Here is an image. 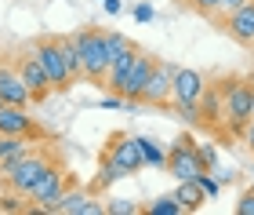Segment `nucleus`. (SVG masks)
Here are the masks:
<instances>
[{"instance_id": "7ed1b4c3", "label": "nucleus", "mask_w": 254, "mask_h": 215, "mask_svg": "<svg viewBox=\"0 0 254 215\" xmlns=\"http://www.w3.org/2000/svg\"><path fill=\"white\" fill-rule=\"evenodd\" d=\"M203 168H207V164H203V157H200L196 139H192L189 131H182L178 139L171 142V150H167V172L182 183V179H196Z\"/></svg>"}, {"instance_id": "1a4fd4ad", "label": "nucleus", "mask_w": 254, "mask_h": 215, "mask_svg": "<svg viewBox=\"0 0 254 215\" xmlns=\"http://www.w3.org/2000/svg\"><path fill=\"white\" fill-rule=\"evenodd\" d=\"M106 153L124 168L127 175H138V172L145 168V157H142V150H138V139H134V135L113 131V135H109V142H106Z\"/></svg>"}, {"instance_id": "72a5a7b5", "label": "nucleus", "mask_w": 254, "mask_h": 215, "mask_svg": "<svg viewBox=\"0 0 254 215\" xmlns=\"http://www.w3.org/2000/svg\"><path fill=\"white\" fill-rule=\"evenodd\" d=\"M251 190H254V179H251Z\"/></svg>"}, {"instance_id": "2eb2a0df", "label": "nucleus", "mask_w": 254, "mask_h": 215, "mask_svg": "<svg viewBox=\"0 0 254 215\" xmlns=\"http://www.w3.org/2000/svg\"><path fill=\"white\" fill-rule=\"evenodd\" d=\"M91 201H95V194L73 183V186H65V190H62V197L55 201V205H51L48 212H51V215H87Z\"/></svg>"}, {"instance_id": "4be33fe9", "label": "nucleus", "mask_w": 254, "mask_h": 215, "mask_svg": "<svg viewBox=\"0 0 254 215\" xmlns=\"http://www.w3.org/2000/svg\"><path fill=\"white\" fill-rule=\"evenodd\" d=\"M62 55H65V70L73 81H80L84 77V70H80V48H76V40L73 37H62Z\"/></svg>"}, {"instance_id": "473e14b6", "label": "nucleus", "mask_w": 254, "mask_h": 215, "mask_svg": "<svg viewBox=\"0 0 254 215\" xmlns=\"http://www.w3.org/2000/svg\"><path fill=\"white\" fill-rule=\"evenodd\" d=\"M244 142H247V150L254 153V120H251L247 128H244Z\"/></svg>"}, {"instance_id": "7c9ffc66", "label": "nucleus", "mask_w": 254, "mask_h": 215, "mask_svg": "<svg viewBox=\"0 0 254 215\" xmlns=\"http://www.w3.org/2000/svg\"><path fill=\"white\" fill-rule=\"evenodd\" d=\"M134 18H138V22H153V7H149V4H138V7H134Z\"/></svg>"}, {"instance_id": "39448f33", "label": "nucleus", "mask_w": 254, "mask_h": 215, "mask_svg": "<svg viewBox=\"0 0 254 215\" xmlns=\"http://www.w3.org/2000/svg\"><path fill=\"white\" fill-rule=\"evenodd\" d=\"M33 51H37V59H40V66L48 70V77H51V88L55 92H69L73 88V77H69V70H65V55H62V37H40V40H33Z\"/></svg>"}, {"instance_id": "bb28decb", "label": "nucleus", "mask_w": 254, "mask_h": 215, "mask_svg": "<svg viewBox=\"0 0 254 215\" xmlns=\"http://www.w3.org/2000/svg\"><path fill=\"white\" fill-rule=\"evenodd\" d=\"M186 4L203 18H214V11H218V0H186Z\"/></svg>"}, {"instance_id": "a211bd4d", "label": "nucleus", "mask_w": 254, "mask_h": 215, "mask_svg": "<svg viewBox=\"0 0 254 215\" xmlns=\"http://www.w3.org/2000/svg\"><path fill=\"white\" fill-rule=\"evenodd\" d=\"M29 153V139H18V135H0V172H7L15 161Z\"/></svg>"}, {"instance_id": "412c9836", "label": "nucleus", "mask_w": 254, "mask_h": 215, "mask_svg": "<svg viewBox=\"0 0 254 215\" xmlns=\"http://www.w3.org/2000/svg\"><path fill=\"white\" fill-rule=\"evenodd\" d=\"M142 212H145V215H182V205H178V197H175V194H164V197L149 201Z\"/></svg>"}, {"instance_id": "a878e982", "label": "nucleus", "mask_w": 254, "mask_h": 215, "mask_svg": "<svg viewBox=\"0 0 254 215\" xmlns=\"http://www.w3.org/2000/svg\"><path fill=\"white\" fill-rule=\"evenodd\" d=\"M22 201H26V194H15V190H11V194H0V212H26V205H22Z\"/></svg>"}, {"instance_id": "6e6552de", "label": "nucleus", "mask_w": 254, "mask_h": 215, "mask_svg": "<svg viewBox=\"0 0 254 215\" xmlns=\"http://www.w3.org/2000/svg\"><path fill=\"white\" fill-rule=\"evenodd\" d=\"M207 88V77L200 70H189V66H175V77H171V106H182V103H200ZM167 106V109H171Z\"/></svg>"}, {"instance_id": "393cba45", "label": "nucleus", "mask_w": 254, "mask_h": 215, "mask_svg": "<svg viewBox=\"0 0 254 215\" xmlns=\"http://www.w3.org/2000/svg\"><path fill=\"white\" fill-rule=\"evenodd\" d=\"M196 183H200V190H203V194H207V201H211V197H218V194H222V179H214V175H211V168H203V172H200V175H196Z\"/></svg>"}, {"instance_id": "9b49d317", "label": "nucleus", "mask_w": 254, "mask_h": 215, "mask_svg": "<svg viewBox=\"0 0 254 215\" xmlns=\"http://www.w3.org/2000/svg\"><path fill=\"white\" fill-rule=\"evenodd\" d=\"M171 77H175V66L156 59L153 73H149V81H145V92H142L145 106H164V109L171 106Z\"/></svg>"}, {"instance_id": "c756f323", "label": "nucleus", "mask_w": 254, "mask_h": 215, "mask_svg": "<svg viewBox=\"0 0 254 215\" xmlns=\"http://www.w3.org/2000/svg\"><path fill=\"white\" fill-rule=\"evenodd\" d=\"M196 146H200V157H203V164L214 172V168H218V150H214V146H203V142H196Z\"/></svg>"}, {"instance_id": "0eeeda50", "label": "nucleus", "mask_w": 254, "mask_h": 215, "mask_svg": "<svg viewBox=\"0 0 254 215\" xmlns=\"http://www.w3.org/2000/svg\"><path fill=\"white\" fill-rule=\"evenodd\" d=\"M15 70H18V77L26 81V88H29V95H33V103H48V95L55 92L51 88V77H48V70L40 66V59H37V51H22L18 59H15Z\"/></svg>"}, {"instance_id": "20e7f679", "label": "nucleus", "mask_w": 254, "mask_h": 215, "mask_svg": "<svg viewBox=\"0 0 254 215\" xmlns=\"http://www.w3.org/2000/svg\"><path fill=\"white\" fill-rule=\"evenodd\" d=\"M55 161L51 153H44V150H29L22 161H15L7 168V172H0L4 175V183H7V190H15V194H29L33 190V183L48 172V164Z\"/></svg>"}, {"instance_id": "f03ea898", "label": "nucleus", "mask_w": 254, "mask_h": 215, "mask_svg": "<svg viewBox=\"0 0 254 215\" xmlns=\"http://www.w3.org/2000/svg\"><path fill=\"white\" fill-rule=\"evenodd\" d=\"M76 48H80V70H84V77L80 81H91V84H106V73H109V44H106V29L98 26H84L73 33Z\"/></svg>"}, {"instance_id": "6ab92c4d", "label": "nucleus", "mask_w": 254, "mask_h": 215, "mask_svg": "<svg viewBox=\"0 0 254 215\" xmlns=\"http://www.w3.org/2000/svg\"><path fill=\"white\" fill-rule=\"evenodd\" d=\"M175 197H178L182 212H200L203 201H207V194L200 190V183H196V179H182L178 190H175Z\"/></svg>"}, {"instance_id": "2f4dec72", "label": "nucleus", "mask_w": 254, "mask_h": 215, "mask_svg": "<svg viewBox=\"0 0 254 215\" xmlns=\"http://www.w3.org/2000/svg\"><path fill=\"white\" fill-rule=\"evenodd\" d=\"M102 7H106L109 15H120V11H124V4H120V0H102Z\"/></svg>"}, {"instance_id": "423d86ee", "label": "nucleus", "mask_w": 254, "mask_h": 215, "mask_svg": "<svg viewBox=\"0 0 254 215\" xmlns=\"http://www.w3.org/2000/svg\"><path fill=\"white\" fill-rule=\"evenodd\" d=\"M65 186H73V175H69V172H65V164L59 161V157H55V161L48 164V172H44L37 183H33V190L26 194V201H33L37 208L48 212L55 201L62 197V190H65Z\"/></svg>"}, {"instance_id": "f8f14e48", "label": "nucleus", "mask_w": 254, "mask_h": 215, "mask_svg": "<svg viewBox=\"0 0 254 215\" xmlns=\"http://www.w3.org/2000/svg\"><path fill=\"white\" fill-rule=\"evenodd\" d=\"M153 66H156V55H145L138 48L134 62H131V73H127V84L120 92L124 103H142V92H145V81H149V73H153Z\"/></svg>"}, {"instance_id": "5701e85b", "label": "nucleus", "mask_w": 254, "mask_h": 215, "mask_svg": "<svg viewBox=\"0 0 254 215\" xmlns=\"http://www.w3.org/2000/svg\"><path fill=\"white\" fill-rule=\"evenodd\" d=\"M142 205L138 201H127V197H109L106 201V215H138Z\"/></svg>"}, {"instance_id": "ddd939ff", "label": "nucleus", "mask_w": 254, "mask_h": 215, "mask_svg": "<svg viewBox=\"0 0 254 215\" xmlns=\"http://www.w3.org/2000/svg\"><path fill=\"white\" fill-rule=\"evenodd\" d=\"M0 99H4V106H26V109L33 106V95L18 77L15 62H0Z\"/></svg>"}, {"instance_id": "f3484780", "label": "nucleus", "mask_w": 254, "mask_h": 215, "mask_svg": "<svg viewBox=\"0 0 254 215\" xmlns=\"http://www.w3.org/2000/svg\"><path fill=\"white\" fill-rule=\"evenodd\" d=\"M120 179H127V172L113 161L106 150H102V157H98V175H95V183H91L87 190H91V194H106V190H109L113 183H120Z\"/></svg>"}, {"instance_id": "f257e3e1", "label": "nucleus", "mask_w": 254, "mask_h": 215, "mask_svg": "<svg viewBox=\"0 0 254 215\" xmlns=\"http://www.w3.org/2000/svg\"><path fill=\"white\" fill-rule=\"evenodd\" d=\"M222 128L229 139H244V128L254 120V77H222Z\"/></svg>"}, {"instance_id": "c85d7f7f", "label": "nucleus", "mask_w": 254, "mask_h": 215, "mask_svg": "<svg viewBox=\"0 0 254 215\" xmlns=\"http://www.w3.org/2000/svg\"><path fill=\"white\" fill-rule=\"evenodd\" d=\"M244 4H247V0H218V11H214V18L222 22L225 15H233V11H236V7H244Z\"/></svg>"}, {"instance_id": "9d476101", "label": "nucleus", "mask_w": 254, "mask_h": 215, "mask_svg": "<svg viewBox=\"0 0 254 215\" xmlns=\"http://www.w3.org/2000/svg\"><path fill=\"white\" fill-rule=\"evenodd\" d=\"M0 135H18V139H48V131L26 113V106H0Z\"/></svg>"}, {"instance_id": "b1692460", "label": "nucleus", "mask_w": 254, "mask_h": 215, "mask_svg": "<svg viewBox=\"0 0 254 215\" xmlns=\"http://www.w3.org/2000/svg\"><path fill=\"white\" fill-rule=\"evenodd\" d=\"M106 44H109V55H113V59H117V55H124V51H138V44L127 40L124 33H106Z\"/></svg>"}, {"instance_id": "dca6fc26", "label": "nucleus", "mask_w": 254, "mask_h": 215, "mask_svg": "<svg viewBox=\"0 0 254 215\" xmlns=\"http://www.w3.org/2000/svg\"><path fill=\"white\" fill-rule=\"evenodd\" d=\"M200 128L222 131V84H207L200 95Z\"/></svg>"}, {"instance_id": "4468645a", "label": "nucleus", "mask_w": 254, "mask_h": 215, "mask_svg": "<svg viewBox=\"0 0 254 215\" xmlns=\"http://www.w3.org/2000/svg\"><path fill=\"white\" fill-rule=\"evenodd\" d=\"M222 29L244 48H254V0H247L244 7H236L233 15L222 18Z\"/></svg>"}, {"instance_id": "aec40b11", "label": "nucleus", "mask_w": 254, "mask_h": 215, "mask_svg": "<svg viewBox=\"0 0 254 215\" xmlns=\"http://www.w3.org/2000/svg\"><path fill=\"white\" fill-rule=\"evenodd\" d=\"M134 139H138V150H142L145 164H153V168H167V153L160 150L153 139H145V135H134Z\"/></svg>"}, {"instance_id": "cd10ccee", "label": "nucleus", "mask_w": 254, "mask_h": 215, "mask_svg": "<svg viewBox=\"0 0 254 215\" xmlns=\"http://www.w3.org/2000/svg\"><path fill=\"white\" fill-rule=\"evenodd\" d=\"M236 215H254V190H244V194L236 197Z\"/></svg>"}, {"instance_id": "f704fd0d", "label": "nucleus", "mask_w": 254, "mask_h": 215, "mask_svg": "<svg viewBox=\"0 0 254 215\" xmlns=\"http://www.w3.org/2000/svg\"><path fill=\"white\" fill-rule=\"evenodd\" d=\"M0 106H4V99H0Z\"/></svg>"}]
</instances>
